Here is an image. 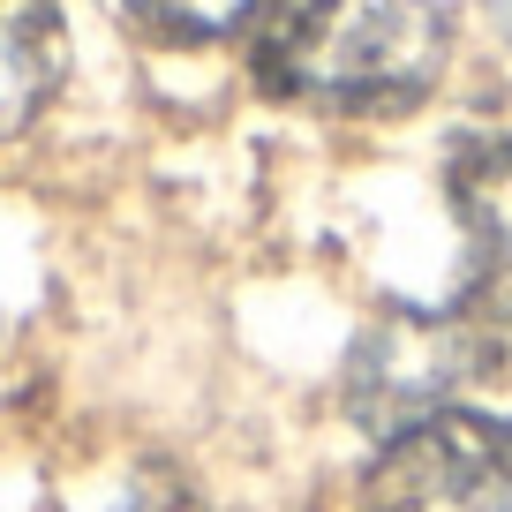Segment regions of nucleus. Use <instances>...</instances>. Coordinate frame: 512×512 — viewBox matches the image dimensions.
Returning <instances> with one entry per match:
<instances>
[{
  "label": "nucleus",
  "instance_id": "obj_1",
  "mask_svg": "<svg viewBox=\"0 0 512 512\" xmlns=\"http://www.w3.org/2000/svg\"><path fill=\"white\" fill-rule=\"evenodd\" d=\"M437 0H294L264 31V83L332 113H400L445 76Z\"/></svg>",
  "mask_w": 512,
  "mask_h": 512
},
{
  "label": "nucleus",
  "instance_id": "obj_2",
  "mask_svg": "<svg viewBox=\"0 0 512 512\" xmlns=\"http://www.w3.org/2000/svg\"><path fill=\"white\" fill-rule=\"evenodd\" d=\"M497 332L467 309H384L347 354V407L362 430L400 437L430 415H452L475 377H490Z\"/></svg>",
  "mask_w": 512,
  "mask_h": 512
},
{
  "label": "nucleus",
  "instance_id": "obj_3",
  "mask_svg": "<svg viewBox=\"0 0 512 512\" xmlns=\"http://www.w3.org/2000/svg\"><path fill=\"white\" fill-rule=\"evenodd\" d=\"M362 512H512V422L430 415L384 445Z\"/></svg>",
  "mask_w": 512,
  "mask_h": 512
},
{
  "label": "nucleus",
  "instance_id": "obj_4",
  "mask_svg": "<svg viewBox=\"0 0 512 512\" xmlns=\"http://www.w3.org/2000/svg\"><path fill=\"white\" fill-rule=\"evenodd\" d=\"M452 219L475 249L460 309L497 332V324H512V128L475 136L452 159Z\"/></svg>",
  "mask_w": 512,
  "mask_h": 512
},
{
  "label": "nucleus",
  "instance_id": "obj_5",
  "mask_svg": "<svg viewBox=\"0 0 512 512\" xmlns=\"http://www.w3.org/2000/svg\"><path fill=\"white\" fill-rule=\"evenodd\" d=\"M68 68L61 0H0V136H16L46 113Z\"/></svg>",
  "mask_w": 512,
  "mask_h": 512
},
{
  "label": "nucleus",
  "instance_id": "obj_6",
  "mask_svg": "<svg viewBox=\"0 0 512 512\" xmlns=\"http://www.w3.org/2000/svg\"><path fill=\"white\" fill-rule=\"evenodd\" d=\"M256 0H128V16L144 23V31H159V38H219V31H234L241 16H249Z\"/></svg>",
  "mask_w": 512,
  "mask_h": 512
},
{
  "label": "nucleus",
  "instance_id": "obj_7",
  "mask_svg": "<svg viewBox=\"0 0 512 512\" xmlns=\"http://www.w3.org/2000/svg\"><path fill=\"white\" fill-rule=\"evenodd\" d=\"M113 512H196L189 497H181V482H166V475H151V482H136V490L121 497Z\"/></svg>",
  "mask_w": 512,
  "mask_h": 512
}]
</instances>
